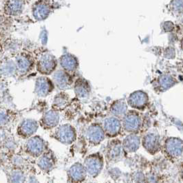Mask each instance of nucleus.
<instances>
[{
  "label": "nucleus",
  "mask_w": 183,
  "mask_h": 183,
  "mask_svg": "<svg viewBox=\"0 0 183 183\" xmlns=\"http://www.w3.org/2000/svg\"><path fill=\"white\" fill-rule=\"evenodd\" d=\"M177 81L173 76L167 74L162 75L157 78L154 83V88L159 92H165L176 84Z\"/></svg>",
  "instance_id": "ddd939ff"
},
{
  "label": "nucleus",
  "mask_w": 183,
  "mask_h": 183,
  "mask_svg": "<svg viewBox=\"0 0 183 183\" xmlns=\"http://www.w3.org/2000/svg\"><path fill=\"white\" fill-rule=\"evenodd\" d=\"M17 64H18V66L22 70H26L30 68L31 63H30V62L27 58L22 57L17 59Z\"/></svg>",
  "instance_id": "b1692460"
},
{
  "label": "nucleus",
  "mask_w": 183,
  "mask_h": 183,
  "mask_svg": "<svg viewBox=\"0 0 183 183\" xmlns=\"http://www.w3.org/2000/svg\"><path fill=\"white\" fill-rule=\"evenodd\" d=\"M22 2L19 0H13L10 2L8 4V7L10 11L12 12H19L22 8Z\"/></svg>",
  "instance_id": "a878e982"
},
{
  "label": "nucleus",
  "mask_w": 183,
  "mask_h": 183,
  "mask_svg": "<svg viewBox=\"0 0 183 183\" xmlns=\"http://www.w3.org/2000/svg\"><path fill=\"white\" fill-rule=\"evenodd\" d=\"M50 12V6L46 3L42 2L38 4L35 7L33 14L35 19L37 20H43L46 18Z\"/></svg>",
  "instance_id": "412c9836"
},
{
  "label": "nucleus",
  "mask_w": 183,
  "mask_h": 183,
  "mask_svg": "<svg viewBox=\"0 0 183 183\" xmlns=\"http://www.w3.org/2000/svg\"><path fill=\"white\" fill-rule=\"evenodd\" d=\"M134 183H146L145 176L142 172H136L134 176Z\"/></svg>",
  "instance_id": "cd10ccee"
},
{
  "label": "nucleus",
  "mask_w": 183,
  "mask_h": 183,
  "mask_svg": "<svg viewBox=\"0 0 183 183\" xmlns=\"http://www.w3.org/2000/svg\"><path fill=\"white\" fill-rule=\"evenodd\" d=\"M182 0H172L171 3V9L174 13H179L182 12Z\"/></svg>",
  "instance_id": "393cba45"
},
{
  "label": "nucleus",
  "mask_w": 183,
  "mask_h": 183,
  "mask_svg": "<svg viewBox=\"0 0 183 183\" xmlns=\"http://www.w3.org/2000/svg\"><path fill=\"white\" fill-rule=\"evenodd\" d=\"M144 149L151 155H155L161 150V138L156 132H149L142 138Z\"/></svg>",
  "instance_id": "423d86ee"
},
{
  "label": "nucleus",
  "mask_w": 183,
  "mask_h": 183,
  "mask_svg": "<svg viewBox=\"0 0 183 183\" xmlns=\"http://www.w3.org/2000/svg\"><path fill=\"white\" fill-rule=\"evenodd\" d=\"M67 176L69 183H82L85 181L87 173L82 163L75 162L68 170Z\"/></svg>",
  "instance_id": "1a4fd4ad"
},
{
  "label": "nucleus",
  "mask_w": 183,
  "mask_h": 183,
  "mask_svg": "<svg viewBox=\"0 0 183 183\" xmlns=\"http://www.w3.org/2000/svg\"><path fill=\"white\" fill-rule=\"evenodd\" d=\"M55 83L61 90L70 88L72 84V78L69 73L64 70H58L54 75Z\"/></svg>",
  "instance_id": "4468645a"
},
{
  "label": "nucleus",
  "mask_w": 183,
  "mask_h": 183,
  "mask_svg": "<svg viewBox=\"0 0 183 183\" xmlns=\"http://www.w3.org/2000/svg\"><path fill=\"white\" fill-rule=\"evenodd\" d=\"M102 128L105 136L110 138H115L121 133L122 123L120 119L111 116L105 119Z\"/></svg>",
  "instance_id": "9d476101"
},
{
  "label": "nucleus",
  "mask_w": 183,
  "mask_h": 183,
  "mask_svg": "<svg viewBox=\"0 0 183 183\" xmlns=\"http://www.w3.org/2000/svg\"><path fill=\"white\" fill-rule=\"evenodd\" d=\"M88 183H92V182H88Z\"/></svg>",
  "instance_id": "c85d7f7f"
},
{
  "label": "nucleus",
  "mask_w": 183,
  "mask_h": 183,
  "mask_svg": "<svg viewBox=\"0 0 183 183\" xmlns=\"http://www.w3.org/2000/svg\"><path fill=\"white\" fill-rule=\"evenodd\" d=\"M70 98L67 94L62 92L55 96L53 101V110L57 111L64 110L69 105Z\"/></svg>",
  "instance_id": "6ab92c4d"
},
{
  "label": "nucleus",
  "mask_w": 183,
  "mask_h": 183,
  "mask_svg": "<svg viewBox=\"0 0 183 183\" xmlns=\"http://www.w3.org/2000/svg\"><path fill=\"white\" fill-rule=\"evenodd\" d=\"M83 165L87 174L92 178H96L103 169V157L99 153L90 154L85 158Z\"/></svg>",
  "instance_id": "f257e3e1"
},
{
  "label": "nucleus",
  "mask_w": 183,
  "mask_h": 183,
  "mask_svg": "<svg viewBox=\"0 0 183 183\" xmlns=\"http://www.w3.org/2000/svg\"><path fill=\"white\" fill-rule=\"evenodd\" d=\"M59 114L56 110H50L45 114L43 118V123L47 129L55 128L59 123Z\"/></svg>",
  "instance_id": "aec40b11"
},
{
  "label": "nucleus",
  "mask_w": 183,
  "mask_h": 183,
  "mask_svg": "<svg viewBox=\"0 0 183 183\" xmlns=\"http://www.w3.org/2000/svg\"><path fill=\"white\" fill-rule=\"evenodd\" d=\"M105 134L101 125L92 123L86 129L85 138L92 145H98L105 139Z\"/></svg>",
  "instance_id": "0eeeda50"
},
{
  "label": "nucleus",
  "mask_w": 183,
  "mask_h": 183,
  "mask_svg": "<svg viewBox=\"0 0 183 183\" xmlns=\"http://www.w3.org/2000/svg\"><path fill=\"white\" fill-rule=\"evenodd\" d=\"M182 141L180 138L170 137L164 144V151L166 156L172 160L178 159L182 155Z\"/></svg>",
  "instance_id": "20e7f679"
},
{
  "label": "nucleus",
  "mask_w": 183,
  "mask_h": 183,
  "mask_svg": "<svg viewBox=\"0 0 183 183\" xmlns=\"http://www.w3.org/2000/svg\"><path fill=\"white\" fill-rule=\"evenodd\" d=\"M56 159L55 156L51 152L45 154L40 161V167L46 171H50L55 166Z\"/></svg>",
  "instance_id": "4be33fe9"
},
{
  "label": "nucleus",
  "mask_w": 183,
  "mask_h": 183,
  "mask_svg": "<svg viewBox=\"0 0 183 183\" xmlns=\"http://www.w3.org/2000/svg\"><path fill=\"white\" fill-rule=\"evenodd\" d=\"M148 103V95L141 90L134 92L128 98V105L135 110H143L147 106Z\"/></svg>",
  "instance_id": "6e6552de"
},
{
  "label": "nucleus",
  "mask_w": 183,
  "mask_h": 183,
  "mask_svg": "<svg viewBox=\"0 0 183 183\" xmlns=\"http://www.w3.org/2000/svg\"><path fill=\"white\" fill-rule=\"evenodd\" d=\"M141 138L138 134H129L122 142V145L125 152L131 154L138 150L141 146Z\"/></svg>",
  "instance_id": "f8f14e48"
},
{
  "label": "nucleus",
  "mask_w": 183,
  "mask_h": 183,
  "mask_svg": "<svg viewBox=\"0 0 183 183\" xmlns=\"http://www.w3.org/2000/svg\"><path fill=\"white\" fill-rule=\"evenodd\" d=\"M56 140L65 145H72L77 139V131L73 126L66 123L62 125L55 133Z\"/></svg>",
  "instance_id": "7ed1b4c3"
},
{
  "label": "nucleus",
  "mask_w": 183,
  "mask_h": 183,
  "mask_svg": "<svg viewBox=\"0 0 183 183\" xmlns=\"http://www.w3.org/2000/svg\"><path fill=\"white\" fill-rule=\"evenodd\" d=\"M145 176L146 183H158L160 178L156 173L149 172Z\"/></svg>",
  "instance_id": "bb28decb"
},
{
  "label": "nucleus",
  "mask_w": 183,
  "mask_h": 183,
  "mask_svg": "<svg viewBox=\"0 0 183 183\" xmlns=\"http://www.w3.org/2000/svg\"><path fill=\"white\" fill-rule=\"evenodd\" d=\"M128 104L124 100H116L111 105L110 111L113 116L120 119L128 112Z\"/></svg>",
  "instance_id": "f3484780"
},
{
  "label": "nucleus",
  "mask_w": 183,
  "mask_h": 183,
  "mask_svg": "<svg viewBox=\"0 0 183 183\" xmlns=\"http://www.w3.org/2000/svg\"><path fill=\"white\" fill-rule=\"evenodd\" d=\"M57 61L55 57L50 53L43 55L38 63V70L44 75H49L55 70Z\"/></svg>",
  "instance_id": "9b49d317"
},
{
  "label": "nucleus",
  "mask_w": 183,
  "mask_h": 183,
  "mask_svg": "<svg viewBox=\"0 0 183 183\" xmlns=\"http://www.w3.org/2000/svg\"><path fill=\"white\" fill-rule=\"evenodd\" d=\"M122 128L129 134H137L142 126V119L138 111H128L122 121Z\"/></svg>",
  "instance_id": "f03ea898"
},
{
  "label": "nucleus",
  "mask_w": 183,
  "mask_h": 183,
  "mask_svg": "<svg viewBox=\"0 0 183 183\" xmlns=\"http://www.w3.org/2000/svg\"><path fill=\"white\" fill-rule=\"evenodd\" d=\"M74 90L76 96L78 98L85 99L90 96L91 89L87 81L83 78H78L75 81Z\"/></svg>",
  "instance_id": "dca6fc26"
},
{
  "label": "nucleus",
  "mask_w": 183,
  "mask_h": 183,
  "mask_svg": "<svg viewBox=\"0 0 183 183\" xmlns=\"http://www.w3.org/2000/svg\"><path fill=\"white\" fill-rule=\"evenodd\" d=\"M60 63L63 70L69 73H74L78 67V62L75 56L71 54L63 55L60 59Z\"/></svg>",
  "instance_id": "2eb2a0df"
},
{
  "label": "nucleus",
  "mask_w": 183,
  "mask_h": 183,
  "mask_svg": "<svg viewBox=\"0 0 183 183\" xmlns=\"http://www.w3.org/2000/svg\"><path fill=\"white\" fill-rule=\"evenodd\" d=\"M125 153L122 142L118 139H114L111 140L107 147L106 158L109 162H116L121 161Z\"/></svg>",
  "instance_id": "39448f33"
},
{
  "label": "nucleus",
  "mask_w": 183,
  "mask_h": 183,
  "mask_svg": "<svg viewBox=\"0 0 183 183\" xmlns=\"http://www.w3.org/2000/svg\"><path fill=\"white\" fill-rule=\"evenodd\" d=\"M44 142L40 138H34L30 142V150L35 155H38L42 153L44 149Z\"/></svg>",
  "instance_id": "5701e85b"
},
{
  "label": "nucleus",
  "mask_w": 183,
  "mask_h": 183,
  "mask_svg": "<svg viewBox=\"0 0 183 183\" xmlns=\"http://www.w3.org/2000/svg\"><path fill=\"white\" fill-rule=\"evenodd\" d=\"M54 86L49 78L46 77L39 78L37 81L36 89L41 96H47L53 90Z\"/></svg>",
  "instance_id": "a211bd4d"
}]
</instances>
